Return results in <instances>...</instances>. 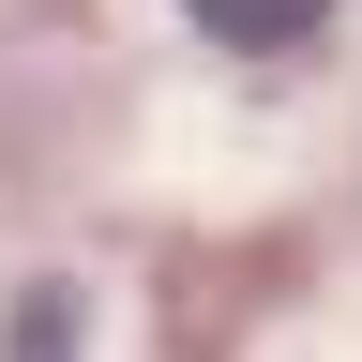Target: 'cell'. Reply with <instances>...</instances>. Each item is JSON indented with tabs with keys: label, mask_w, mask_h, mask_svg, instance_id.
I'll use <instances>...</instances> for the list:
<instances>
[{
	"label": "cell",
	"mask_w": 362,
	"mask_h": 362,
	"mask_svg": "<svg viewBox=\"0 0 362 362\" xmlns=\"http://www.w3.org/2000/svg\"><path fill=\"white\" fill-rule=\"evenodd\" d=\"M317 16H332V0H197V30H211V45H242V61H272V45H302Z\"/></svg>",
	"instance_id": "cell-1"
},
{
	"label": "cell",
	"mask_w": 362,
	"mask_h": 362,
	"mask_svg": "<svg viewBox=\"0 0 362 362\" xmlns=\"http://www.w3.org/2000/svg\"><path fill=\"white\" fill-rule=\"evenodd\" d=\"M16 362H76L61 347V302H16Z\"/></svg>",
	"instance_id": "cell-2"
}]
</instances>
